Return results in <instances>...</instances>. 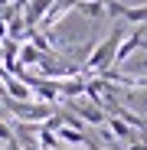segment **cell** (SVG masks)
Wrapping results in <instances>:
<instances>
[{
  "instance_id": "1",
  "label": "cell",
  "mask_w": 147,
  "mask_h": 150,
  "mask_svg": "<svg viewBox=\"0 0 147 150\" xmlns=\"http://www.w3.org/2000/svg\"><path fill=\"white\" fill-rule=\"evenodd\" d=\"M121 39H124V30L121 26H114L102 42H98L92 52H88V59H85V72H92V75H98V72H105V69H111L114 65V52H118V46H121Z\"/></svg>"
},
{
  "instance_id": "2",
  "label": "cell",
  "mask_w": 147,
  "mask_h": 150,
  "mask_svg": "<svg viewBox=\"0 0 147 150\" xmlns=\"http://www.w3.org/2000/svg\"><path fill=\"white\" fill-rule=\"evenodd\" d=\"M7 105L23 121H49L53 117V105H30V101H7Z\"/></svg>"
},
{
  "instance_id": "3",
  "label": "cell",
  "mask_w": 147,
  "mask_h": 150,
  "mask_svg": "<svg viewBox=\"0 0 147 150\" xmlns=\"http://www.w3.org/2000/svg\"><path fill=\"white\" fill-rule=\"evenodd\" d=\"M75 117L82 124H95V127H102V124L108 121V114L98 108V105H82V101H75Z\"/></svg>"
},
{
  "instance_id": "4",
  "label": "cell",
  "mask_w": 147,
  "mask_h": 150,
  "mask_svg": "<svg viewBox=\"0 0 147 150\" xmlns=\"http://www.w3.org/2000/svg\"><path fill=\"white\" fill-rule=\"evenodd\" d=\"M141 42H144V30H134L131 36H124V39H121V46H118V52H114V65H121V62L134 52V49H141Z\"/></svg>"
},
{
  "instance_id": "5",
  "label": "cell",
  "mask_w": 147,
  "mask_h": 150,
  "mask_svg": "<svg viewBox=\"0 0 147 150\" xmlns=\"http://www.w3.org/2000/svg\"><path fill=\"white\" fill-rule=\"evenodd\" d=\"M108 131H111V137H118V140H128V144H134L137 140V134H134V127L131 124H124L121 117H114V114H108Z\"/></svg>"
},
{
  "instance_id": "6",
  "label": "cell",
  "mask_w": 147,
  "mask_h": 150,
  "mask_svg": "<svg viewBox=\"0 0 147 150\" xmlns=\"http://www.w3.org/2000/svg\"><path fill=\"white\" fill-rule=\"evenodd\" d=\"M56 137H59V144H88V137L82 134V131H75V127H56Z\"/></svg>"
},
{
  "instance_id": "7",
  "label": "cell",
  "mask_w": 147,
  "mask_h": 150,
  "mask_svg": "<svg viewBox=\"0 0 147 150\" xmlns=\"http://www.w3.org/2000/svg\"><path fill=\"white\" fill-rule=\"evenodd\" d=\"M43 59H46V56L39 52V49H36L33 42H26V46H20V59H16L20 65H36V62H43Z\"/></svg>"
},
{
  "instance_id": "8",
  "label": "cell",
  "mask_w": 147,
  "mask_h": 150,
  "mask_svg": "<svg viewBox=\"0 0 147 150\" xmlns=\"http://www.w3.org/2000/svg\"><path fill=\"white\" fill-rule=\"evenodd\" d=\"M10 140H13V131L7 127L4 121H0V144H10Z\"/></svg>"
},
{
  "instance_id": "9",
  "label": "cell",
  "mask_w": 147,
  "mask_h": 150,
  "mask_svg": "<svg viewBox=\"0 0 147 150\" xmlns=\"http://www.w3.org/2000/svg\"><path fill=\"white\" fill-rule=\"evenodd\" d=\"M4 150H23V147H20V140H16V137H13V140H10V144H4Z\"/></svg>"
},
{
  "instance_id": "10",
  "label": "cell",
  "mask_w": 147,
  "mask_h": 150,
  "mask_svg": "<svg viewBox=\"0 0 147 150\" xmlns=\"http://www.w3.org/2000/svg\"><path fill=\"white\" fill-rule=\"evenodd\" d=\"M128 150H147V144H141V140H134V144H128Z\"/></svg>"
},
{
  "instance_id": "11",
  "label": "cell",
  "mask_w": 147,
  "mask_h": 150,
  "mask_svg": "<svg viewBox=\"0 0 147 150\" xmlns=\"http://www.w3.org/2000/svg\"><path fill=\"white\" fill-rule=\"evenodd\" d=\"M141 49H144V52H147V39H144V42H141Z\"/></svg>"
}]
</instances>
